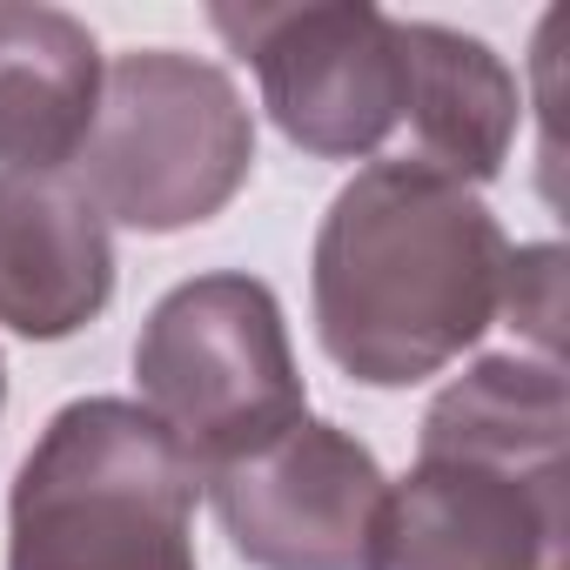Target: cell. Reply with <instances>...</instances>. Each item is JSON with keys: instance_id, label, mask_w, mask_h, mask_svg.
<instances>
[{"instance_id": "obj_1", "label": "cell", "mask_w": 570, "mask_h": 570, "mask_svg": "<svg viewBox=\"0 0 570 570\" xmlns=\"http://www.w3.org/2000/svg\"><path fill=\"white\" fill-rule=\"evenodd\" d=\"M510 242L476 188L383 155L330 202L309 255L316 336L370 390L450 370L503 309Z\"/></svg>"}, {"instance_id": "obj_2", "label": "cell", "mask_w": 570, "mask_h": 570, "mask_svg": "<svg viewBox=\"0 0 570 570\" xmlns=\"http://www.w3.org/2000/svg\"><path fill=\"white\" fill-rule=\"evenodd\" d=\"M570 390L557 356H483L383 490L370 570H570Z\"/></svg>"}, {"instance_id": "obj_3", "label": "cell", "mask_w": 570, "mask_h": 570, "mask_svg": "<svg viewBox=\"0 0 570 570\" xmlns=\"http://www.w3.org/2000/svg\"><path fill=\"white\" fill-rule=\"evenodd\" d=\"M195 456L128 396L48 416L8 490V570H202Z\"/></svg>"}, {"instance_id": "obj_4", "label": "cell", "mask_w": 570, "mask_h": 570, "mask_svg": "<svg viewBox=\"0 0 570 570\" xmlns=\"http://www.w3.org/2000/svg\"><path fill=\"white\" fill-rule=\"evenodd\" d=\"M75 168L101 222L175 235L242 195L255 168V115L228 68L181 48H135L101 75V108Z\"/></svg>"}, {"instance_id": "obj_5", "label": "cell", "mask_w": 570, "mask_h": 570, "mask_svg": "<svg viewBox=\"0 0 570 570\" xmlns=\"http://www.w3.org/2000/svg\"><path fill=\"white\" fill-rule=\"evenodd\" d=\"M135 383L148 396L141 410L195 456L202 476L309 416L282 303L242 268L175 282L148 309L135 336Z\"/></svg>"}, {"instance_id": "obj_6", "label": "cell", "mask_w": 570, "mask_h": 570, "mask_svg": "<svg viewBox=\"0 0 570 570\" xmlns=\"http://www.w3.org/2000/svg\"><path fill=\"white\" fill-rule=\"evenodd\" d=\"M215 35L255 68L268 121L316 161H370L403 128V28L370 0L208 8Z\"/></svg>"}, {"instance_id": "obj_7", "label": "cell", "mask_w": 570, "mask_h": 570, "mask_svg": "<svg viewBox=\"0 0 570 570\" xmlns=\"http://www.w3.org/2000/svg\"><path fill=\"white\" fill-rule=\"evenodd\" d=\"M383 463L343 423H289L262 450L208 470L215 517L255 570H370Z\"/></svg>"}, {"instance_id": "obj_8", "label": "cell", "mask_w": 570, "mask_h": 570, "mask_svg": "<svg viewBox=\"0 0 570 570\" xmlns=\"http://www.w3.org/2000/svg\"><path fill=\"white\" fill-rule=\"evenodd\" d=\"M115 296V242L68 175L0 168V330L61 343Z\"/></svg>"}, {"instance_id": "obj_9", "label": "cell", "mask_w": 570, "mask_h": 570, "mask_svg": "<svg viewBox=\"0 0 570 570\" xmlns=\"http://www.w3.org/2000/svg\"><path fill=\"white\" fill-rule=\"evenodd\" d=\"M396 28H403V68H410V95H403L410 161L463 188L497 181L523 121L517 75L490 41L456 35L443 21H396Z\"/></svg>"}, {"instance_id": "obj_10", "label": "cell", "mask_w": 570, "mask_h": 570, "mask_svg": "<svg viewBox=\"0 0 570 570\" xmlns=\"http://www.w3.org/2000/svg\"><path fill=\"white\" fill-rule=\"evenodd\" d=\"M101 108V48L68 8L0 0V168L61 175Z\"/></svg>"}, {"instance_id": "obj_11", "label": "cell", "mask_w": 570, "mask_h": 570, "mask_svg": "<svg viewBox=\"0 0 570 570\" xmlns=\"http://www.w3.org/2000/svg\"><path fill=\"white\" fill-rule=\"evenodd\" d=\"M557 296H563V248H557V242L510 248L503 303H510V323H523V336H537L543 350H557V316H563Z\"/></svg>"}, {"instance_id": "obj_12", "label": "cell", "mask_w": 570, "mask_h": 570, "mask_svg": "<svg viewBox=\"0 0 570 570\" xmlns=\"http://www.w3.org/2000/svg\"><path fill=\"white\" fill-rule=\"evenodd\" d=\"M0 403H8V363H0Z\"/></svg>"}]
</instances>
